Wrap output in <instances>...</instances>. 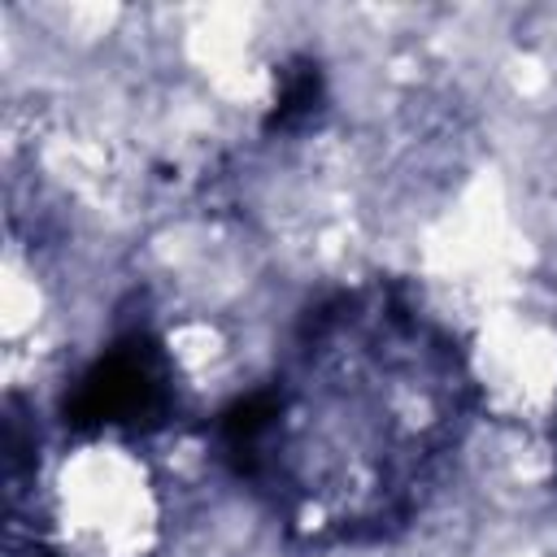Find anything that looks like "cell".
<instances>
[{
	"mask_svg": "<svg viewBox=\"0 0 557 557\" xmlns=\"http://www.w3.org/2000/svg\"><path fill=\"white\" fill-rule=\"evenodd\" d=\"M296 374L222 413V457L318 535L383 531L457 440L453 344L396 292H352L309 313Z\"/></svg>",
	"mask_w": 557,
	"mask_h": 557,
	"instance_id": "obj_1",
	"label": "cell"
},
{
	"mask_svg": "<svg viewBox=\"0 0 557 557\" xmlns=\"http://www.w3.org/2000/svg\"><path fill=\"white\" fill-rule=\"evenodd\" d=\"M170 413V366L157 339L126 335L87 366L65 400V422L83 431L126 426L148 431Z\"/></svg>",
	"mask_w": 557,
	"mask_h": 557,
	"instance_id": "obj_2",
	"label": "cell"
},
{
	"mask_svg": "<svg viewBox=\"0 0 557 557\" xmlns=\"http://www.w3.org/2000/svg\"><path fill=\"white\" fill-rule=\"evenodd\" d=\"M322 104V70L313 61H296L283 70V83H278V100L270 109V131H296L305 126Z\"/></svg>",
	"mask_w": 557,
	"mask_h": 557,
	"instance_id": "obj_3",
	"label": "cell"
}]
</instances>
